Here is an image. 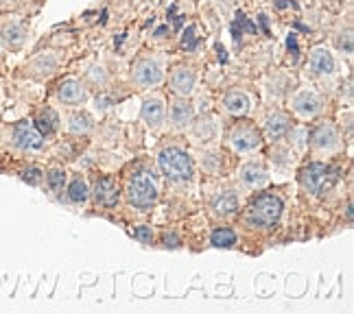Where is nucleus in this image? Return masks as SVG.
<instances>
[{"mask_svg": "<svg viewBox=\"0 0 354 314\" xmlns=\"http://www.w3.org/2000/svg\"><path fill=\"white\" fill-rule=\"evenodd\" d=\"M282 216V201L276 195H261L256 197L248 210H245V223L256 229L274 227Z\"/></svg>", "mask_w": 354, "mask_h": 314, "instance_id": "1", "label": "nucleus"}, {"mask_svg": "<svg viewBox=\"0 0 354 314\" xmlns=\"http://www.w3.org/2000/svg\"><path fill=\"white\" fill-rule=\"evenodd\" d=\"M160 161V168L165 173L171 181H190V177H193V161H190L188 153L182 151V148L177 146H169L165 151L160 153L158 157Z\"/></svg>", "mask_w": 354, "mask_h": 314, "instance_id": "2", "label": "nucleus"}, {"mask_svg": "<svg viewBox=\"0 0 354 314\" xmlns=\"http://www.w3.org/2000/svg\"><path fill=\"white\" fill-rule=\"evenodd\" d=\"M337 170L328 164H322V161H313L308 166L302 168L299 173V181L302 186L313 195H324L326 190H330L337 181Z\"/></svg>", "mask_w": 354, "mask_h": 314, "instance_id": "3", "label": "nucleus"}, {"mask_svg": "<svg viewBox=\"0 0 354 314\" xmlns=\"http://www.w3.org/2000/svg\"><path fill=\"white\" fill-rule=\"evenodd\" d=\"M156 199H158L156 184L149 179L145 173L133 175L127 184V201L131 206L138 210H149V208H153Z\"/></svg>", "mask_w": 354, "mask_h": 314, "instance_id": "4", "label": "nucleus"}, {"mask_svg": "<svg viewBox=\"0 0 354 314\" xmlns=\"http://www.w3.org/2000/svg\"><path fill=\"white\" fill-rule=\"evenodd\" d=\"M133 81L138 84L140 88H156L162 84L165 79V66H162V59L158 57H145L138 63L133 66V72H131Z\"/></svg>", "mask_w": 354, "mask_h": 314, "instance_id": "5", "label": "nucleus"}, {"mask_svg": "<svg viewBox=\"0 0 354 314\" xmlns=\"http://www.w3.org/2000/svg\"><path fill=\"white\" fill-rule=\"evenodd\" d=\"M13 144L22 148V151H39L44 146V138L33 122L22 120L13 127Z\"/></svg>", "mask_w": 354, "mask_h": 314, "instance_id": "6", "label": "nucleus"}, {"mask_svg": "<svg viewBox=\"0 0 354 314\" xmlns=\"http://www.w3.org/2000/svg\"><path fill=\"white\" fill-rule=\"evenodd\" d=\"M261 144H263L261 133H258V129L252 127V125H239V127L232 129V133H230V146H232L234 151H239V153L256 151Z\"/></svg>", "mask_w": 354, "mask_h": 314, "instance_id": "7", "label": "nucleus"}, {"mask_svg": "<svg viewBox=\"0 0 354 314\" xmlns=\"http://www.w3.org/2000/svg\"><path fill=\"white\" fill-rule=\"evenodd\" d=\"M291 105H293V112L299 118H313V116H317L322 112V107H324L322 99L317 97L315 92H310V90L297 92L295 97H293V101H291Z\"/></svg>", "mask_w": 354, "mask_h": 314, "instance_id": "8", "label": "nucleus"}, {"mask_svg": "<svg viewBox=\"0 0 354 314\" xmlns=\"http://www.w3.org/2000/svg\"><path fill=\"white\" fill-rule=\"evenodd\" d=\"M310 142L313 146L317 148L322 153H333L339 148V133H337V127L330 125V122H324L319 125L315 131L310 135Z\"/></svg>", "mask_w": 354, "mask_h": 314, "instance_id": "9", "label": "nucleus"}, {"mask_svg": "<svg viewBox=\"0 0 354 314\" xmlns=\"http://www.w3.org/2000/svg\"><path fill=\"white\" fill-rule=\"evenodd\" d=\"M169 86H171V90L177 94V97L186 99L195 90V72L188 70V68H182V66L175 68V70L171 72V77H169Z\"/></svg>", "mask_w": 354, "mask_h": 314, "instance_id": "10", "label": "nucleus"}, {"mask_svg": "<svg viewBox=\"0 0 354 314\" xmlns=\"http://www.w3.org/2000/svg\"><path fill=\"white\" fill-rule=\"evenodd\" d=\"M57 99L64 105H81V103H86V99H88L86 86L81 84V81H77V79H66L64 84L57 88Z\"/></svg>", "mask_w": 354, "mask_h": 314, "instance_id": "11", "label": "nucleus"}, {"mask_svg": "<svg viewBox=\"0 0 354 314\" xmlns=\"http://www.w3.org/2000/svg\"><path fill=\"white\" fill-rule=\"evenodd\" d=\"M308 63H310V70L319 75V77H328L335 72V57L333 52L326 48V46H315L310 50V57H308Z\"/></svg>", "mask_w": 354, "mask_h": 314, "instance_id": "12", "label": "nucleus"}, {"mask_svg": "<svg viewBox=\"0 0 354 314\" xmlns=\"http://www.w3.org/2000/svg\"><path fill=\"white\" fill-rule=\"evenodd\" d=\"M94 201H97V206H103V208H114L118 203V186L112 177H103V179L97 181L94 186Z\"/></svg>", "mask_w": 354, "mask_h": 314, "instance_id": "13", "label": "nucleus"}, {"mask_svg": "<svg viewBox=\"0 0 354 314\" xmlns=\"http://www.w3.org/2000/svg\"><path fill=\"white\" fill-rule=\"evenodd\" d=\"M0 37L9 48H22L26 37H29V31L20 20H7L3 24V31H0Z\"/></svg>", "mask_w": 354, "mask_h": 314, "instance_id": "14", "label": "nucleus"}, {"mask_svg": "<svg viewBox=\"0 0 354 314\" xmlns=\"http://www.w3.org/2000/svg\"><path fill=\"white\" fill-rule=\"evenodd\" d=\"M241 181L248 188H263L267 184V170L263 164L258 161H248L241 168Z\"/></svg>", "mask_w": 354, "mask_h": 314, "instance_id": "15", "label": "nucleus"}, {"mask_svg": "<svg viewBox=\"0 0 354 314\" xmlns=\"http://www.w3.org/2000/svg\"><path fill=\"white\" fill-rule=\"evenodd\" d=\"M195 118V109L186 99H177L171 105V122L177 129H186Z\"/></svg>", "mask_w": 354, "mask_h": 314, "instance_id": "16", "label": "nucleus"}, {"mask_svg": "<svg viewBox=\"0 0 354 314\" xmlns=\"http://www.w3.org/2000/svg\"><path fill=\"white\" fill-rule=\"evenodd\" d=\"M142 120L151 129H158L165 122V103H162V99H147L142 103Z\"/></svg>", "mask_w": 354, "mask_h": 314, "instance_id": "17", "label": "nucleus"}, {"mask_svg": "<svg viewBox=\"0 0 354 314\" xmlns=\"http://www.w3.org/2000/svg\"><path fill=\"white\" fill-rule=\"evenodd\" d=\"M289 129H291V120L284 114H274V116H269L265 122V135L271 142L284 138V135L289 133Z\"/></svg>", "mask_w": 354, "mask_h": 314, "instance_id": "18", "label": "nucleus"}, {"mask_svg": "<svg viewBox=\"0 0 354 314\" xmlns=\"http://www.w3.org/2000/svg\"><path fill=\"white\" fill-rule=\"evenodd\" d=\"M236 208H239V197H236V193H232V190H225V193H221L212 203L214 214L221 218L232 216L236 212Z\"/></svg>", "mask_w": 354, "mask_h": 314, "instance_id": "19", "label": "nucleus"}, {"mask_svg": "<svg viewBox=\"0 0 354 314\" xmlns=\"http://www.w3.org/2000/svg\"><path fill=\"white\" fill-rule=\"evenodd\" d=\"M223 107L225 112L234 114V116H243L250 112V99L245 92H227L223 99Z\"/></svg>", "mask_w": 354, "mask_h": 314, "instance_id": "20", "label": "nucleus"}, {"mask_svg": "<svg viewBox=\"0 0 354 314\" xmlns=\"http://www.w3.org/2000/svg\"><path fill=\"white\" fill-rule=\"evenodd\" d=\"M55 68H57V57L53 52H42L29 63V70L33 77H48L50 72H55Z\"/></svg>", "mask_w": 354, "mask_h": 314, "instance_id": "21", "label": "nucleus"}, {"mask_svg": "<svg viewBox=\"0 0 354 314\" xmlns=\"http://www.w3.org/2000/svg\"><path fill=\"white\" fill-rule=\"evenodd\" d=\"M35 127H37L39 133H44V135L55 133L59 129V116H57L55 109H50V107L42 109L39 116H37V120H35Z\"/></svg>", "mask_w": 354, "mask_h": 314, "instance_id": "22", "label": "nucleus"}, {"mask_svg": "<svg viewBox=\"0 0 354 314\" xmlns=\"http://www.w3.org/2000/svg\"><path fill=\"white\" fill-rule=\"evenodd\" d=\"M212 244L214 247H219V249H230V247H234L236 244V234L232 229H216L214 234H212Z\"/></svg>", "mask_w": 354, "mask_h": 314, "instance_id": "23", "label": "nucleus"}, {"mask_svg": "<svg viewBox=\"0 0 354 314\" xmlns=\"http://www.w3.org/2000/svg\"><path fill=\"white\" fill-rule=\"evenodd\" d=\"M94 127V122L88 114H73L71 116V122H68V129H71L73 133H90Z\"/></svg>", "mask_w": 354, "mask_h": 314, "instance_id": "24", "label": "nucleus"}, {"mask_svg": "<svg viewBox=\"0 0 354 314\" xmlns=\"http://www.w3.org/2000/svg\"><path fill=\"white\" fill-rule=\"evenodd\" d=\"M88 184L84 179H75L71 184V188H68V199H71L73 203H86L88 201Z\"/></svg>", "mask_w": 354, "mask_h": 314, "instance_id": "25", "label": "nucleus"}, {"mask_svg": "<svg viewBox=\"0 0 354 314\" xmlns=\"http://www.w3.org/2000/svg\"><path fill=\"white\" fill-rule=\"evenodd\" d=\"M46 179H48V188L53 190V193H62L64 190V184H66V173L62 168H53L48 175H46Z\"/></svg>", "mask_w": 354, "mask_h": 314, "instance_id": "26", "label": "nucleus"}, {"mask_svg": "<svg viewBox=\"0 0 354 314\" xmlns=\"http://www.w3.org/2000/svg\"><path fill=\"white\" fill-rule=\"evenodd\" d=\"M20 179L26 181L29 186H39V184H42V170H39L37 166H29V168H24L20 173Z\"/></svg>", "mask_w": 354, "mask_h": 314, "instance_id": "27", "label": "nucleus"}, {"mask_svg": "<svg viewBox=\"0 0 354 314\" xmlns=\"http://www.w3.org/2000/svg\"><path fill=\"white\" fill-rule=\"evenodd\" d=\"M337 48L342 50V52H346V55H352V31L350 29H346V33L344 31L339 33V37H337Z\"/></svg>", "mask_w": 354, "mask_h": 314, "instance_id": "28", "label": "nucleus"}, {"mask_svg": "<svg viewBox=\"0 0 354 314\" xmlns=\"http://www.w3.org/2000/svg\"><path fill=\"white\" fill-rule=\"evenodd\" d=\"M195 133L199 135V138H201V135H203V140L212 138V135H214V122H210V120H203V125H201V122H199V125H197V129H195Z\"/></svg>", "mask_w": 354, "mask_h": 314, "instance_id": "29", "label": "nucleus"}, {"mask_svg": "<svg viewBox=\"0 0 354 314\" xmlns=\"http://www.w3.org/2000/svg\"><path fill=\"white\" fill-rule=\"evenodd\" d=\"M133 236L138 238L140 242H145V244H149L153 240V234H151V227H147V225H140L138 229L133 231Z\"/></svg>", "mask_w": 354, "mask_h": 314, "instance_id": "30", "label": "nucleus"}, {"mask_svg": "<svg viewBox=\"0 0 354 314\" xmlns=\"http://www.w3.org/2000/svg\"><path fill=\"white\" fill-rule=\"evenodd\" d=\"M291 131V140H293V144H297V146H302L304 144V135H306V131L304 129H297V131H293V129H289Z\"/></svg>", "mask_w": 354, "mask_h": 314, "instance_id": "31", "label": "nucleus"}, {"mask_svg": "<svg viewBox=\"0 0 354 314\" xmlns=\"http://www.w3.org/2000/svg\"><path fill=\"white\" fill-rule=\"evenodd\" d=\"M165 242H167V244H169V242H173L171 247H177V244H180V240H177V236L173 234V231H171V234H167V236H165Z\"/></svg>", "mask_w": 354, "mask_h": 314, "instance_id": "32", "label": "nucleus"}, {"mask_svg": "<svg viewBox=\"0 0 354 314\" xmlns=\"http://www.w3.org/2000/svg\"><path fill=\"white\" fill-rule=\"evenodd\" d=\"M0 50H3V37H0Z\"/></svg>", "mask_w": 354, "mask_h": 314, "instance_id": "33", "label": "nucleus"}]
</instances>
